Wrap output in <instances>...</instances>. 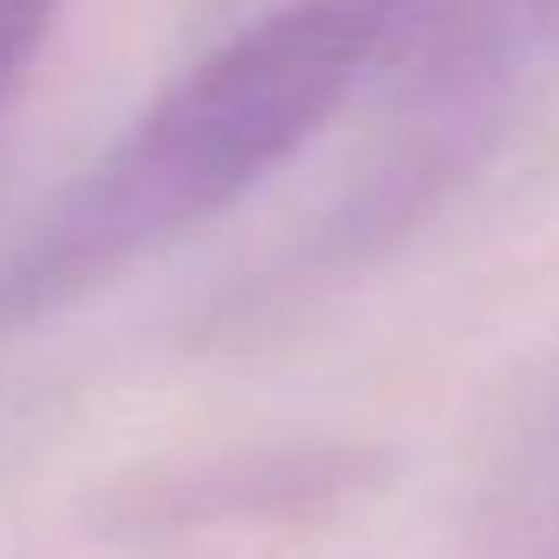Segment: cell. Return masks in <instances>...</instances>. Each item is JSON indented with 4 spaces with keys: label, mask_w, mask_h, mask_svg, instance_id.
<instances>
[{
    "label": "cell",
    "mask_w": 559,
    "mask_h": 559,
    "mask_svg": "<svg viewBox=\"0 0 559 559\" xmlns=\"http://www.w3.org/2000/svg\"><path fill=\"white\" fill-rule=\"evenodd\" d=\"M52 20H59V0H0V118H7L13 92L26 85Z\"/></svg>",
    "instance_id": "2"
},
{
    "label": "cell",
    "mask_w": 559,
    "mask_h": 559,
    "mask_svg": "<svg viewBox=\"0 0 559 559\" xmlns=\"http://www.w3.org/2000/svg\"><path fill=\"white\" fill-rule=\"evenodd\" d=\"M481 20L488 0H286L248 20L59 195L0 274V319H33L222 215L319 138L365 72L462 52Z\"/></svg>",
    "instance_id": "1"
}]
</instances>
